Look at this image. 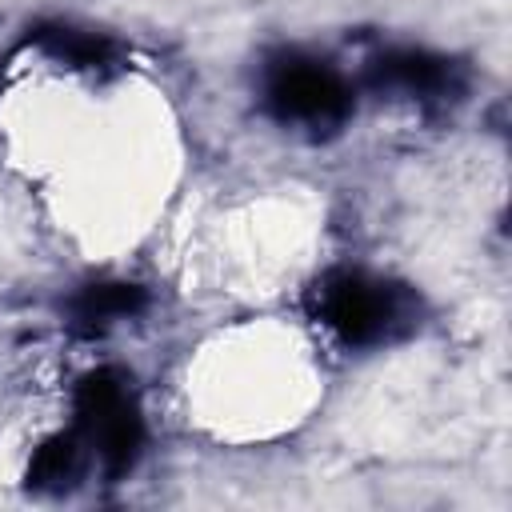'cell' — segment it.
<instances>
[{"instance_id": "obj_2", "label": "cell", "mask_w": 512, "mask_h": 512, "mask_svg": "<svg viewBox=\"0 0 512 512\" xmlns=\"http://www.w3.org/2000/svg\"><path fill=\"white\" fill-rule=\"evenodd\" d=\"M264 100L280 124H300L312 132L336 128L352 112V88L344 84V76L332 64L300 52H288L268 64Z\"/></svg>"}, {"instance_id": "obj_4", "label": "cell", "mask_w": 512, "mask_h": 512, "mask_svg": "<svg viewBox=\"0 0 512 512\" xmlns=\"http://www.w3.org/2000/svg\"><path fill=\"white\" fill-rule=\"evenodd\" d=\"M368 80L380 92H400L420 104H448V100H460L464 92V76L452 60L416 52V48H396V52L376 56L368 64Z\"/></svg>"}, {"instance_id": "obj_5", "label": "cell", "mask_w": 512, "mask_h": 512, "mask_svg": "<svg viewBox=\"0 0 512 512\" xmlns=\"http://www.w3.org/2000/svg\"><path fill=\"white\" fill-rule=\"evenodd\" d=\"M140 308H144V288L116 280V284H88V288L72 300L68 312H72V328L96 336V332H104L108 324L136 316Z\"/></svg>"}, {"instance_id": "obj_6", "label": "cell", "mask_w": 512, "mask_h": 512, "mask_svg": "<svg viewBox=\"0 0 512 512\" xmlns=\"http://www.w3.org/2000/svg\"><path fill=\"white\" fill-rule=\"evenodd\" d=\"M88 444L80 432H60L52 440H44L28 464V488L36 492H68L88 464Z\"/></svg>"}, {"instance_id": "obj_3", "label": "cell", "mask_w": 512, "mask_h": 512, "mask_svg": "<svg viewBox=\"0 0 512 512\" xmlns=\"http://www.w3.org/2000/svg\"><path fill=\"white\" fill-rule=\"evenodd\" d=\"M76 420L84 444L100 456L108 476H124L136 464L144 444V424L136 396L120 372L100 368L76 388Z\"/></svg>"}, {"instance_id": "obj_1", "label": "cell", "mask_w": 512, "mask_h": 512, "mask_svg": "<svg viewBox=\"0 0 512 512\" xmlns=\"http://www.w3.org/2000/svg\"><path fill=\"white\" fill-rule=\"evenodd\" d=\"M312 308L324 328H332L344 344L356 348L400 340L420 324V296L412 288L356 268L324 276L312 292Z\"/></svg>"}]
</instances>
